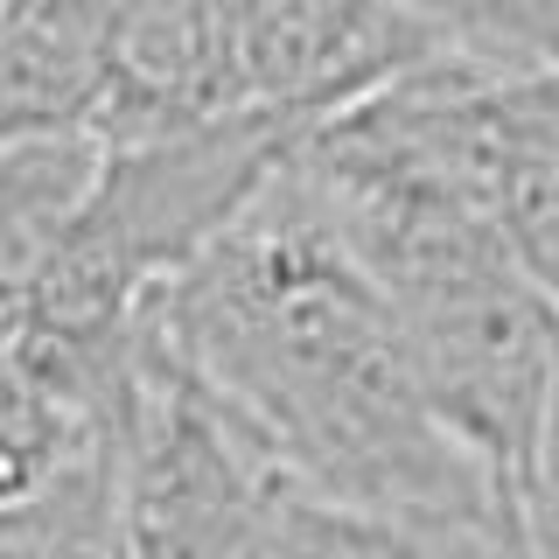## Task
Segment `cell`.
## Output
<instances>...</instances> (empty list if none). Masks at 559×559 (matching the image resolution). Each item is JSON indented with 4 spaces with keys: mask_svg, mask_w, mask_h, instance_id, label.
Instances as JSON below:
<instances>
[{
    "mask_svg": "<svg viewBox=\"0 0 559 559\" xmlns=\"http://www.w3.org/2000/svg\"><path fill=\"white\" fill-rule=\"evenodd\" d=\"M105 8H0V147L98 133Z\"/></svg>",
    "mask_w": 559,
    "mask_h": 559,
    "instance_id": "3957f363",
    "label": "cell"
},
{
    "mask_svg": "<svg viewBox=\"0 0 559 559\" xmlns=\"http://www.w3.org/2000/svg\"><path fill=\"white\" fill-rule=\"evenodd\" d=\"M518 511H524V538H532V559H559V392H552L546 433H538L532 476H524V489H518Z\"/></svg>",
    "mask_w": 559,
    "mask_h": 559,
    "instance_id": "52a82bcc",
    "label": "cell"
},
{
    "mask_svg": "<svg viewBox=\"0 0 559 559\" xmlns=\"http://www.w3.org/2000/svg\"><path fill=\"white\" fill-rule=\"evenodd\" d=\"M280 468L140 314L119 419V559H280Z\"/></svg>",
    "mask_w": 559,
    "mask_h": 559,
    "instance_id": "7a4b0ae2",
    "label": "cell"
},
{
    "mask_svg": "<svg viewBox=\"0 0 559 559\" xmlns=\"http://www.w3.org/2000/svg\"><path fill=\"white\" fill-rule=\"evenodd\" d=\"M511 22V43L524 49V63H538L559 84V8H503Z\"/></svg>",
    "mask_w": 559,
    "mask_h": 559,
    "instance_id": "ba28073f",
    "label": "cell"
},
{
    "mask_svg": "<svg viewBox=\"0 0 559 559\" xmlns=\"http://www.w3.org/2000/svg\"><path fill=\"white\" fill-rule=\"evenodd\" d=\"M22 336H28V301H14V294H0V364L22 349Z\"/></svg>",
    "mask_w": 559,
    "mask_h": 559,
    "instance_id": "9c48e42d",
    "label": "cell"
},
{
    "mask_svg": "<svg viewBox=\"0 0 559 559\" xmlns=\"http://www.w3.org/2000/svg\"><path fill=\"white\" fill-rule=\"evenodd\" d=\"M147 322L294 489L448 559H532L518 497L427 413L392 301L294 162L154 294Z\"/></svg>",
    "mask_w": 559,
    "mask_h": 559,
    "instance_id": "6da1fadb",
    "label": "cell"
},
{
    "mask_svg": "<svg viewBox=\"0 0 559 559\" xmlns=\"http://www.w3.org/2000/svg\"><path fill=\"white\" fill-rule=\"evenodd\" d=\"M105 162L112 147L98 133H35L0 147V294L28 301L49 280L98 197Z\"/></svg>",
    "mask_w": 559,
    "mask_h": 559,
    "instance_id": "277c9868",
    "label": "cell"
},
{
    "mask_svg": "<svg viewBox=\"0 0 559 559\" xmlns=\"http://www.w3.org/2000/svg\"><path fill=\"white\" fill-rule=\"evenodd\" d=\"M280 559H448V552L384 518L343 511L329 497L280 483Z\"/></svg>",
    "mask_w": 559,
    "mask_h": 559,
    "instance_id": "8992f818",
    "label": "cell"
},
{
    "mask_svg": "<svg viewBox=\"0 0 559 559\" xmlns=\"http://www.w3.org/2000/svg\"><path fill=\"white\" fill-rule=\"evenodd\" d=\"M0 559H119V441L0 511Z\"/></svg>",
    "mask_w": 559,
    "mask_h": 559,
    "instance_id": "5b68a950",
    "label": "cell"
}]
</instances>
